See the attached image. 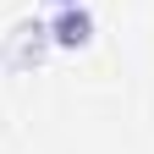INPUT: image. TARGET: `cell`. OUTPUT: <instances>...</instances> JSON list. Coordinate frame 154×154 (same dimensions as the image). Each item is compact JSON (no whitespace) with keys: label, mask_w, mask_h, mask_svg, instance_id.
<instances>
[{"label":"cell","mask_w":154,"mask_h":154,"mask_svg":"<svg viewBox=\"0 0 154 154\" xmlns=\"http://www.w3.org/2000/svg\"><path fill=\"white\" fill-rule=\"evenodd\" d=\"M50 50H55V44H50V22H17L11 44H6V66H11V72H28V66L44 61Z\"/></svg>","instance_id":"6da1fadb"},{"label":"cell","mask_w":154,"mask_h":154,"mask_svg":"<svg viewBox=\"0 0 154 154\" xmlns=\"http://www.w3.org/2000/svg\"><path fill=\"white\" fill-rule=\"evenodd\" d=\"M50 44L55 50H88L94 44V11L88 6H61L50 22Z\"/></svg>","instance_id":"7a4b0ae2"},{"label":"cell","mask_w":154,"mask_h":154,"mask_svg":"<svg viewBox=\"0 0 154 154\" xmlns=\"http://www.w3.org/2000/svg\"><path fill=\"white\" fill-rule=\"evenodd\" d=\"M55 6H83V0H55Z\"/></svg>","instance_id":"3957f363"}]
</instances>
